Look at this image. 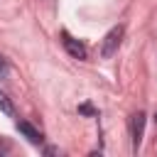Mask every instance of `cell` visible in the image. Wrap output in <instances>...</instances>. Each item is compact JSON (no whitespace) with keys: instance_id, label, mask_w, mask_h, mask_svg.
Here are the masks:
<instances>
[{"instance_id":"cell-1","label":"cell","mask_w":157,"mask_h":157,"mask_svg":"<svg viewBox=\"0 0 157 157\" xmlns=\"http://www.w3.org/2000/svg\"><path fill=\"white\" fill-rule=\"evenodd\" d=\"M123 25H118V27H113L105 37H103V44H101V56H105V59H110L115 52H118V47H120V39H123Z\"/></svg>"},{"instance_id":"cell-2","label":"cell","mask_w":157,"mask_h":157,"mask_svg":"<svg viewBox=\"0 0 157 157\" xmlns=\"http://www.w3.org/2000/svg\"><path fill=\"white\" fill-rule=\"evenodd\" d=\"M61 42H64V49L74 56V59H86L88 56V49H86V44L83 42H78V39H74L71 34H61Z\"/></svg>"},{"instance_id":"cell-3","label":"cell","mask_w":157,"mask_h":157,"mask_svg":"<svg viewBox=\"0 0 157 157\" xmlns=\"http://www.w3.org/2000/svg\"><path fill=\"white\" fill-rule=\"evenodd\" d=\"M142 132H145V113H135L130 118V135H132V150L140 147L142 142Z\"/></svg>"},{"instance_id":"cell-4","label":"cell","mask_w":157,"mask_h":157,"mask_svg":"<svg viewBox=\"0 0 157 157\" xmlns=\"http://www.w3.org/2000/svg\"><path fill=\"white\" fill-rule=\"evenodd\" d=\"M17 130H20L32 145H42V140H44V135H42L32 123H27V120H17Z\"/></svg>"},{"instance_id":"cell-5","label":"cell","mask_w":157,"mask_h":157,"mask_svg":"<svg viewBox=\"0 0 157 157\" xmlns=\"http://www.w3.org/2000/svg\"><path fill=\"white\" fill-rule=\"evenodd\" d=\"M0 110H2L5 115H12V113H15V105H12V101H10V98H7L2 91H0Z\"/></svg>"},{"instance_id":"cell-6","label":"cell","mask_w":157,"mask_h":157,"mask_svg":"<svg viewBox=\"0 0 157 157\" xmlns=\"http://www.w3.org/2000/svg\"><path fill=\"white\" fill-rule=\"evenodd\" d=\"M78 113H83V115H96V108H93L91 103H81V105H78Z\"/></svg>"},{"instance_id":"cell-7","label":"cell","mask_w":157,"mask_h":157,"mask_svg":"<svg viewBox=\"0 0 157 157\" xmlns=\"http://www.w3.org/2000/svg\"><path fill=\"white\" fill-rule=\"evenodd\" d=\"M7 74H10V66H7L5 56H0V81H2V78H7Z\"/></svg>"},{"instance_id":"cell-8","label":"cell","mask_w":157,"mask_h":157,"mask_svg":"<svg viewBox=\"0 0 157 157\" xmlns=\"http://www.w3.org/2000/svg\"><path fill=\"white\" fill-rule=\"evenodd\" d=\"M155 118H157V113H155Z\"/></svg>"}]
</instances>
